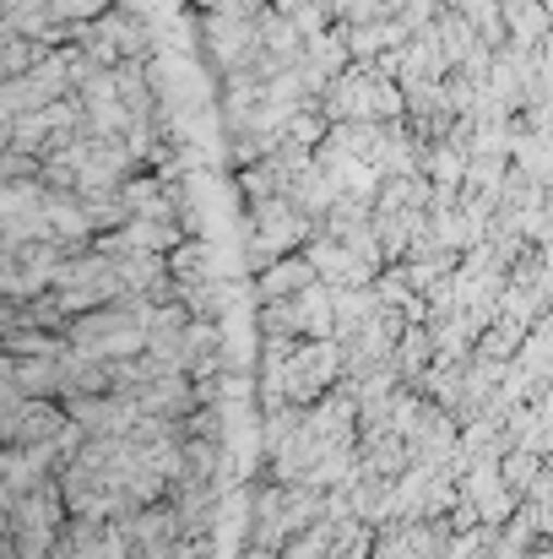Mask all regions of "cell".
Masks as SVG:
<instances>
[{"label": "cell", "mask_w": 553, "mask_h": 559, "mask_svg": "<svg viewBox=\"0 0 553 559\" xmlns=\"http://www.w3.org/2000/svg\"><path fill=\"white\" fill-rule=\"evenodd\" d=\"M76 98V82H71V55L55 49L38 71L16 76V82H0V115L5 120H22V115H44L55 104Z\"/></svg>", "instance_id": "6da1fadb"}, {"label": "cell", "mask_w": 553, "mask_h": 559, "mask_svg": "<svg viewBox=\"0 0 553 559\" xmlns=\"http://www.w3.org/2000/svg\"><path fill=\"white\" fill-rule=\"evenodd\" d=\"M321 283V272H315V261L310 255H282L261 283H255V299L261 305H277V299H299V294H310Z\"/></svg>", "instance_id": "7a4b0ae2"}, {"label": "cell", "mask_w": 553, "mask_h": 559, "mask_svg": "<svg viewBox=\"0 0 553 559\" xmlns=\"http://www.w3.org/2000/svg\"><path fill=\"white\" fill-rule=\"evenodd\" d=\"M505 27H510V44L521 49H543L553 38V16L543 0H505Z\"/></svg>", "instance_id": "3957f363"}, {"label": "cell", "mask_w": 553, "mask_h": 559, "mask_svg": "<svg viewBox=\"0 0 553 559\" xmlns=\"http://www.w3.org/2000/svg\"><path fill=\"white\" fill-rule=\"evenodd\" d=\"M49 55H55L49 44H38V38H16V33H5V38H0V82H16V76H27V71H38V66H44Z\"/></svg>", "instance_id": "277c9868"}, {"label": "cell", "mask_w": 553, "mask_h": 559, "mask_svg": "<svg viewBox=\"0 0 553 559\" xmlns=\"http://www.w3.org/2000/svg\"><path fill=\"white\" fill-rule=\"evenodd\" d=\"M456 11H461V16L478 27V38H483L494 55L510 44V27H505V0H461Z\"/></svg>", "instance_id": "5b68a950"}, {"label": "cell", "mask_w": 553, "mask_h": 559, "mask_svg": "<svg viewBox=\"0 0 553 559\" xmlns=\"http://www.w3.org/2000/svg\"><path fill=\"white\" fill-rule=\"evenodd\" d=\"M467 169H472V153L467 147H456V142H440V147H429V158H423V175L434 180V186H467Z\"/></svg>", "instance_id": "8992f818"}]
</instances>
